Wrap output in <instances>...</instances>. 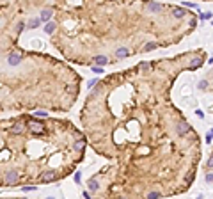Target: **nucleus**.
Instances as JSON below:
<instances>
[{
  "instance_id": "b1692460",
  "label": "nucleus",
  "mask_w": 213,
  "mask_h": 199,
  "mask_svg": "<svg viewBox=\"0 0 213 199\" xmlns=\"http://www.w3.org/2000/svg\"><path fill=\"white\" fill-rule=\"evenodd\" d=\"M185 6L186 7H192V9H197V4H194V2H185Z\"/></svg>"
},
{
  "instance_id": "6e6552de",
  "label": "nucleus",
  "mask_w": 213,
  "mask_h": 199,
  "mask_svg": "<svg viewBox=\"0 0 213 199\" xmlns=\"http://www.w3.org/2000/svg\"><path fill=\"white\" fill-rule=\"evenodd\" d=\"M128 48H124V46H121V48H117L116 50V55H117V59H124V57H128Z\"/></svg>"
},
{
  "instance_id": "4be33fe9",
  "label": "nucleus",
  "mask_w": 213,
  "mask_h": 199,
  "mask_svg": "<svg viewBox=\"0 0 213 199\" xmlns=\"http://www.w3.org/2000/svg\"><path fill=\"white\" fill-rule=\"evenodd\" d=\"M206 87H208V82L206 80H201L199 82V89H206Z\"/></svg>"
},
{
  "instance_id": "393cba45",
  "label": "nucleus",
  "mask_w": 213,
  "mask_h": 199,
  "mask_svg": "<svg viewBox=\"0 0 213 199\" xmlns=\"http://www.w3.org/2000/svg\"><path fill=\"white\" fill-rule=\"evenodd\" d=\"M80 180H82V174H80V172H75V181L80 183Z\"/></svg>"
},
{
  "instance_id": "f257e3e1",
  "label": "nucleus",
  "mask_w": 213,
  "mask_h": 199,
  "mask_svg": "<svg viewBox=\"0 0 213 199\" xmlns=\"http://www.w3.org/2000/svg\"><path fill=\"white\" fill-rule=\"evenodd\" d=\"M18 178H20V172H18L16 169H11V171H7L4 181H6L7 185H14V183H18Z\"/></svg>"
},
{
  "instance_id": "39448f33",
  "label": "nucleus",
  "mask_w": 213,
  "mask_h": 199,
  "mask_svg": "<svg viewBox=\"0 0 213 199\" xmlns=\"http://www.w3.org/2000/svg\"><path fill=\"white\" fill-rule=\"evenodd\" d=\"M21 62V55L20 53H11L9 57H7V64L9 66H18Z\"/></svg>"
},
{
  "instance_id": "dca6fc26",
  "label": "nucleus",
  "mask_w": 213,
  "mask_h": 199,
  "mask_svg": "<svg viewBox=\"0 0 213 199\" xmlns=\"http://www.w3.org/2000/svg\"><path fill=\"white\" fill-rule=\"evenodd\" d=\"M199 18H201V20H211V18H213V14H211V13H201V14H199Z\"/></svg>"
},
{
  "instance_id": "4468645a",
  "label": "nucleus",
  "mask_w": 213,
  "mask_h": 199,
  "mask_svg": "<svg viewBox=\"0 0 213 199\" xmlns=\"http://www.w3.org/2000/svg\"><path fill=\"white\" fill-rule=\"evenodd\" d=\"M98 188H99L98 181H96V180H91V181H89V190H91V192H96Z\"/></svg>"
},
{
  "instance_id": "c756f323",
  "label": "nucleus",
  "mask_w": 213,
  "mask_h": 199,
  "mask_svg": "<svg viewBox=\"0 0 213 199\" xmlns=\"http://www.w3.org/2000/svg\"><path fill=\"white\" fill-rule=\"evenodd\" d=\"M206 181H213V174H211V172L206 174Z\"/></svg>"
},
{
  "instance_id": "aec40b11",
  "label": "nucleus",
  "mask_w": 213,
  "mask_h": 199,
  "mask_svg": "<svg viewBox=\"0 0 213 199\" xmlns=\"http://www.w3.org/2000/svg\"><path fill=\"white\" fill-rule=\"evenodd\" d=\"M201 64H202V60H201V59H195V60H194V64H192V70H197Z\"/></svg>"
},
{
  "instance_id": "bb28decb",
  "label": "nucleus",
  "mask_w": 213,
  "mask_h": 199,
  "mask_svg": "<svg viewBox=\"0 0 213 199\" xmlns=\"http://www.w3.org/2000/svg\"><path fill=\"white\" fill-rule=\"evenodd\" d=\"M21 190H23V192H32V190H36V187H23Z\"/></svg>"
},
{
  "instance_id": "c85d7f7f",
  "label": "nucleus",
  "mask_w": 213,
  "mask_h": 199,
  "mask_svg": "<svg viewBox=\"0 0 213 199\" xmlns=\"http://www.w3.org/2000/svg\"><path fill=\"white\" fill-rule=\"evenodd\" d=\"M75 148H76V149H82V148H83V141H80V142H76V144H75Z\"/></svg>"
},
{
  "instance_id": "412c9836",
  "label": "nucleus",
  "mask_w": 213,
  "mask_h": 199,
  "mask_svg": "<svg viewBox=\"0 0 213 199\" xmlns=\"http://www.w3.org/2000/svg\"><path fill=\"white\" fill-rule=\"evenodd\" d=\"M206 167H208V169H213V155H211V157L208 158V162H206Z\"/></svg>"
},
{
  "instance_id": "2f4dec72",
  "label": "nucleus",
  "mask_w": 213,
  "mask_h": 199,
  "mask_svg": "<svg viewBox=\"0 0 213 199\" xmlns=\"http://www.w3.org/2000/svg\"><path fill=\"white\" fill-rule=\"evenodd\" d=\"M0 183H2V178H0Z\"/></svg>"
},
{
  "instance_id": "20e7f679",
  "label": "nucleus",
  "mask_w": 213,
  "mask_h": 199,
  "mask_svg": "<svg viewBox=\"0 0 213 199\" xmlns=\"http://www.w3.org/2000/svg\"><path fill=\"white\" fill-rule=\"evenodd\" d=\"M176 131H178L179 137H183V135H186L188 131H190V124H188V123H179L178 128H176Z\"/></svg>"
},
{
  "instance_id": "a211bd4d",
  "label": "nucleus",
  "mask_w": 213,
  "mask_h": 199,
  "mask_svg": "<svg viewBox=\"0 0 213 199\" xmlns=\"http://www.w3.org/2000/svg\"><path fill=\"white\" fill-rule=\"evenodd\" d=\"M155 48H156V43H147V45L144 46V50H146V52H149V50H155Z\"/></svg>"
},
{
  "instance_id": "5701e85b",
  "label": "nucleus",
  "mask_w": 213,
  "mask_h": 199,
  "mask_svg": "<svg viewBox=\"0 0 213 199\" xmlns=\"http://www.w3.org/2000/svg\"><path fill=\"white\" fill-rule=\"evenodd\" d=\"M211 139H213V128L209 130V134L206 135V142H211Z\"/></svg>"
},
{
  "instance_id": "9b49d317",
  "label": "nucleus",
  "mask_w": 213,
  "mask_h": 199,
  "mask_svg": "<svg viewBox=\"0 0 213 199\" xmlns=\"http://www.w3.org/2000/svg\"><path fill=\"white\" fill-rule=\"evenodd\" d=\"M30 131H34V134H41V131H43V124L41 123H32L30 124Z\"/></svg>"
},
{
  "instance_id": "7ed1b4c3",
  "label": "nucleus",
  "mask_w": 213,
  "mask_h": 199,
  "mask_svg": "<svg viewBox=\"0 0 213 199\" xmlns=\"http://www.w3.org/2000/svg\"><path fill=\"white\" fill-rule=\"evenodd\" d=\"M146 9L149 13H160V11H163V6L158 4V2H147L146 4Z\"/></svg>"
},
{
  "instance_id": "ddd939ff",
  "label": "nucleus",
  "mask_w": 213,
  "mask_h": 199,
  "mask_svg": "<svg viewBox=\"0 0 213 199\" xmlns=\"http://www.w3.org/2000/svg\"><path fill=\"white\" fill-rule=\"evenodd\" d=\"M94 62L99 64V66H103V64H107L109 60H107V57H103V55H96V57H94Z\"/></svg>"
},
{
  "instance_id": "1a4fd4ad",
  "label": "nucleus",
  "mask_w": 213,
  "mask_h": 199,
  "mask_svg": "<svg viewBox=\"0 0 213 199\" xmlns=\"http://www.w3.org/2000/svg\"><path fill=\"white\" fill-rule=\"evenodd\" d=\"M41 18H32L29 23H27V29H36V27H39V23H41Z\"/></svg>"
},
{
  "instance_id": "423d86ee",
  "label": "nucleus",
  "mask_w": 213,
  "mask_h": 199,
  "mask_svg": "<svg viewBox=\"0 0 213 199\" xmlns=\"http://www.w3.org/2000/svg\"><path fill=\"white\" fill-rule=\"evenodd\" d=\"M9 131H11V134H14V135H18V134H23V131H25V126L21 124V123H16V124H13V126L9 128Z\"/></svg>"
},
{
  "instance_id": "7c9ffc66",
  "label": "nucleus",
  "mask_w": 213,
  "mask_h": 199,
  "mask_svg": "<svg viewBox=\"0 0 213 199\" xmlns=\"http://www.w3.org/2000/svg\"><path fill=\"white\" fill-rule=\"evenodd\" d=\"M66 89H68V91H76V87H75V85H68Z\"/></svg>"
},
{
  "instance_id": "f8f14e48",
  "label": "nucleus",
  "mask_w": 213,
  "mask_h": 199,
  "mask_svg": "<svg viewBox=\"0 0 213 199\" xmlns=\"http://www.w3.org/2000/svg\"><path fill=\"white\" fill-rule=\"evenodd\" d=\"M172 16H174V18H183V16H185V9H183V7L172 9Z\"/></svg>"
},
{
  "instance_id": "9d476101",
  "label": "nucleus",
  "mask_w": 213,
  "mask_h": 199,
  "mask_svg": "<svg viewBox=\"0 0 213 199\" xmlns=\"http://www.w3.org/2000/svg\"><path fill=\"white\" fill-rule=\"evenodd\" d=\"M55 27H57V25L53 23V21H46V25H45V32H46V34H53V32H55Z\"/></svg>"
},
{
  "instance_id": "2eb2a0df",
  "label": "nucleus",
  "mask_w": 213,
  "mask_h": 199,
  "mask_svg": "<svg viewBox=\"0 0 213 199\" xmlns=\"http://www.w3.org/2000/svg\"><path fill=\"white\" fill-rule=\"evenodd\" d=\"M147 197H149V199H158V197H162V192H156V190H155V192H149Z\"/></svg>"
},
{
  "instance_id": "f3484780",
  "label": "nucleus",
  "mask_w": 213,
  "mask_h": 199,
  "mask_svg": "<svg viewBox=\"0 0 213 199\" xmlns=\"http://www.w3.org/2000/svg\"><path fill=\"white\" fill-rule=\"evenodd\" d=\"M92 71H94L96 75H101V73H103V68H101L99 64H96V66H92Z\"/></svg>"
},
{
  "instance_id": "f03ea898",
  "label": "nucleus",
  "mask_w": 213,
  "mask_h": 199,
  "mask_svg": "<svg viewBox=\"0 0 213 199\" xmlns=\"http://www.w3.org/2000/svg\"><path fill=\"white\" fill-rule=\"evenodd\" d=\"M41 180L45 181V183L53 181V180H57V174H55V171H53V169H50V171H46V172H43V174H41Z\"/></svg>"
},
{
  "instance_id": "cd10ccee",
  "label": "nucleus",
  "mask_w": 213,
  "mask_h": 199,
  "mask_svg": "<svg viewBox=\"0 0 213 199\" xmlns=\"http://www.w3.org/2000/svg\"><path fill=\"white\" fill-rule=\"evenodd\" d=\"M96 84H98V80H96V78H92V80H91V82H89V87H91V89H92V87H94V85H96Z\"/></svg>"
},
{
  "instance_id": "a878e982",
  "label": "nucleus",
  "mask_w": 213,
  "mask_h": 199,
  "mask_svg": "<svg viewBox=\"0 0 213 199\" xmlns=\"http://www.w3.org/2000/svg\"><path fill=\"white\" fill-rule=\"evenodd\" d=\"M23 29H25V23H23V21H20V23H18V32H21Z\"/></svg>"
},
{
  "instance_id": "0eeeda50",
  "label": "nucleus",
  "mask_w": 213,
  "mask_h": 199,
  "mask_svg": "<svg viewBox=\"0 0 213 199\" xmlns=\"http://www.w3.org/2000/svg\"><path fill=\"white\" fill-rule=\"evenodd\" d=\"M52 16H53V9H52V7H50V9H45V11L41 13V20H43V21H50Z\"/></svg>"
},
{
  "instance_id": "6ab92c4d",
  "label": "nucleus",
  "mask_w": 213,
  "mask_h": 199,
  "mask_svg": "<svg viewBox=\"0 0 213 199\" xmlns=\"http://www.w3.org/2000/svg\"><path fill=\"white\" fill-rule=\"evenodd\" d=\"M37 117H46L48 116V112H45V110H36V112H34Z\"/></svg>"
}]
</instances>
